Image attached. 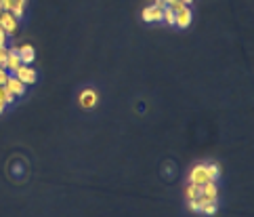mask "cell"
I'll list each match as a JSON object with an SVG mask.
<instances>
[{"label":"cell","mask_w":254,"mask_h":217,"mask_svg":"<svg viewBox=\"0 0 254 217\" xmlns=\"http://www.w3.org/2000/svg\"><path fill=\"white\" fill-rule=\"evenodd\" d=\"M4 89L9 93H13L15 97H19V95L26 93V84H23L19 78H15L13 74H9V78H6V82H4Z\"/></svg>","instance_id":"8992f818"},{"label":"cell","mask_w":254,"mask_h":217,"mask_svg":"<svg viewBox=\"0 0 254 217\" xmlns=\"http://www.w3.org/2000/svg\"><path fill=\"white\" fill-rule=\"evenodd\" d=\"M208 181V171H206V165H195L191 171H189V183H195V185H202Z\"/></svg>","instance_id":"277c9868"},{"label":"cell","mask_w":254,"mask_h":217,"mask_svg":"<svg viewBox=\"0 0 254 217\" xmlns=\"http://www.w3.org/2000/svg\"><path fill=\"white\" fill-rule=\"evenodd\" d=\"M13 76H15V78H19L23 84H26V87H28V84H32V82H36V70L26 66V64H21L17 70H15Z\"/></svg>","instance_id":"7a4b0ae2"},{"label":"cell","mask_w":254,"mask_h":217,"mask_svg":"<svg viewBox=\"0 0 254 217\" xmlns=\"http://www.w3.org/2000/svg\"><path fill=\"white\" fill-rule=\"evenodd\" d=\"M0 46H6V32L0 28Z\"/></svg>","instance_id":"5bb4252c"},{"label":"cell","mask_w":254,"mask_h":217,"mask_svg":"<svg viewBox=\"0 0 254 217\" xmlns=\"http://www.w3.org/2000/svg\"><path fill=\"white\" fill-rule=\"evenodd\" d=\"M181 2H183V4H187V6H189V4H191V2H193V0H181Z\"/></svg>","instance_id":"2e32d148"},{"label":"cell","mask_w":254,"mask_h":217,"mask_svg":"<svg viewBox=\"0 0 254 217\" xmlns=\"http://www.w3.org/2000/svg\"><path fill=\"white\" fill-rule=\"evenodd\" d=\"M206 171H208V181H217L221 177V167L217 162H208V165H206Z\"/></svg>","instance_id":"30bf717a"},{"label":"cell","mask_w":254,"mask_h":217,"mask_svg":"<svg viewBox=\"0 0 254 217\" xmlns=\"http://www.w3.org/2000/svg\"><path fill=\"white\" fill-rule=\"evenodd\" d=\"M78 102H80V106L84 108V110H91V108L97 106L99 95H97V91L95 89H84L80 95H78Z\"/></svg>","instance_id":"3957f363"},{"label":"cell","mask_w":254,"mask_h":217,"mask_svg":"<svg viewBox=\"0 0 254 217\" xmlns=\"http://www.w3.org/2000/svg\"><path fill=\"white\" fill-rule=\"evenodd\" d=\"M6 78H9V72H6V68H0V87H4Z\"/></svg>","instance_id":"4fadbf2b"},{"label":"cell","mask_w":254,"mask_h":217,"mask_svg":"<svg viewBox=\"0 0 254 217\" xmlns=\"http://www.w3.org/2000/svg\"><path fill=\"white\" fill-rule=\"evenodd\" d=\"M200 196V185H195V183H187V188H185V198L187 200H193Z\"/></svg>","instance_id":"8fae6325"},{"label":"cell","mask_w":254,"mask_h":217,"mask_svg":"<svg viewBox=\"0 0 254 217\" xmlns=\"http://www.w3.org/2000/svg\"><path fill=\"white\" fill-rule=\"evenodd\" d=\"M141 17H143V21H147V23L162 21V9H158V6H147V9H143Z\"/></svg>","instance_id":"9c48e42d"},{"label":"cell","mask_w":254,"mask_h":217,"mask_svg":"<svg viewBox=\"0 0 254 217\" xmlns=\"http://www.w3.org/2000/svg\"><path fill=\"white\" fill-rule=\"evenodd\" d=\"M17 53H19L21 64H26V66H30L32 61H34V57H36V51H34V46H32V44H21V46H17Z\"/></svg>","instance_id":"ba28073f"},{"label":"cell","mask_w":254,"mask_h":217,"mask_svg":"<svg viewBox=\"0 0 254 217\" xmlns=\"http://www.w3.org/2000/svg\"><path fill=\"white\" fill-rule=\"evenodd\" d=\"M191 23V9L183 6L181 11H174V26L177 28H187Z\"/></svg>","instance_id":"52a82bcc"},{"label":"cell","mask_w":254,"mask_h":217,"mask_svg":"<svg viewBox=\"0 0 254 217\" xmlns=\"http://www.w3.org/2000/svg\"><path fill=\"white\" fill-rule=\"evenodd\" d=\"M200 196H204L208 203H217L219 200V188L217 181H206L200 185Z\"/></svg>","instance_id":"5b68a950"},{"label":"cell","mask_w":254,"mask_h":217,"mask_svg":"<svg viewBox=\"0 0 254 217\" xmlns=\"http://www.w3.org/2000/svg\"><path fill=\"white\" fill-rule=\"evenodd\" d=\"M0 28L6 32V36H11L17 32V17L11 11H2L0 13Z\"/></svg>","instance_id":"6da1fadb"},{"label":"cell","mask_w":254,"mask_h":217,"mask_svg":"<svg viewBox=\"0 0 254 217\" xmlns=\"http://www.w3.org/2000/svg\"><path fill=\"white\" fill-rule=\"evenodd\" d=\"M200 213H204V215H217V203H206Z\"/></svg>","instance_id":"7c38bea8"},{"label":"cell","mask_w":254,"mask_h":217,"mask_svg":"<svg viewBox=\"0 0 254 217\" xmlns=\"http://www.w3.org/2000/svg\"><path fill=\"white\" fill-rule=\"evenodd\" d=\"M6 110V104H4V99H0V114H2Z\"/></svg>","instance_id":"9a60e30c"}]
</instances>
